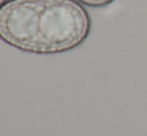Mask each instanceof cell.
Segmentation results:
<instances>
[{
  "label": "cell",
  "instance_id": "6da1fadb",
  "mask_svg": "<svg viewBox=\"0 0 147 136\" xmlns=\"http://www.w3.org/2000/svg\"><path fill=\"white\" fill-rule=\"evenodd\" d=\"M90 30L88 11L76 0H8L0 7V39L25 52L69 51Z\"/></svg>",
  "mask_w": 147,
  "mask_h": 136
},
{
  "label": "cell",
  "instance_id": "7a4b0ae2",
  "mask_svg": "<svg viewBox=\"0 0 147 136\" xmlns=\"http://www.w3.org/2000/svg\"><path fill=\"white\" fill-rule=\"evenodd\" d=\"M76 1L84 5L91 6V7H103V6L112 3L114 0H76Z\"/></svg>",
  "mask_w": 147,
  "mask_h": 136
},
{
  "label": "cell",
  "instance_id": "3957f363",
  "mask_svg": "<svg viewBox=\"0 0 147 136\" xmlns=\"http://www.w3.org/2000/svg\"><path fill=\"white\" fill-rule=\"evenodd\" d=\"M7 1H8V0H0V7H1V6L3 5V4H5Z\"/></svg>",
  "mask_w": 147,
  "mask_h": 136
}]
</instances>
